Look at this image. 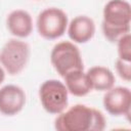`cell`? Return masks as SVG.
<instances>
[{"label":"cell","instance_id":"6da1fadb","mask_svg":"<svg viewBox=\"0 0 131 131\" xmlns=\"http://www.w3.org/2000/svg\"><path fill=\"white\" fill-rule=\"evenodd\" d=\"M106 121L97 108L78 103L56 115L54 128L57 131H102Z\"/></svg>","mask_w":131,"mask_h":131},{"label":"cell","instance_id":"7a4b0ae2","mask_svg":"<svg viewBox=\"0 0 131 131\" xmlns=\"http://www.w3.org/2000/svg\"><path fill=\"white\" fill-rule=\"evenodd\" d=\"M131 5L126 0H110L103 7L101 30L105 39L117 42L125 34L130 33Z\"/></svg>","mask_w":131,"mask_h":131},{"label":"cell","instance_id":"3957f363","mask_svg":"<svg viewBox=\"0 0 131 131\" xmlns=\"http://www.w3.org/2000/svg\"><path fill=\"white\" fill-rule=\"evenodd\" d=\"M30 54L31 49L27 42L10 39L0 50V64L10 76L18 75L26 68Z\"/></svg>","mask_w":131,"mask_h":131},{"label":"cell","instance_id":"277c9868","mask_svg":"<svg viewBox=\"0 0 131 131\" xmlns=\"http://www.w3.org/2000/svg\"><path fill=\"white\" fill-rule=\"evenodd\" d=\"M50 61L57 74L63 76L73 70H84V62L77 45L71 41L56 43L50 53Z\"/></svg>","mask_w":131,"mask_h":131},{"label":"cell","instance_id":"5b68a950","mask_svg":"<svg viewBox=\"0 0 131 131\" xmlns=\"http://www.w3.org/2000/svg\"><path fill=\"white\" fill-rule=\"evenodd\" d=\"M39 98L43 108L51 115H58L69 104V91L64 83L50 79L44 81L39 88Z\"/></svg>","mask_w":131,"mask_h":131},{"label":"cell","instance_id":"8992f818","mask_svg":"<svg viewBox=\"0 0 131 131\" xmlns=\"http://www.w3.org/2000/svg\"><path fill=\"white\" fill-rule=\"evenodd\" d=\"M69 19L67 13L57 7H48L37 16V31L46 40L60 38L67 31Z\"/></svg>","mask_w":131,"mask_h":131},{"label":"cell","instance_id":"52a82bcc","mask_svg":"<svg viewBox=\"0 0 131 131\" xmlns=\"http://www.w3.org/2000/svg\"><path fill=\"white\" fill-rule=\"evenodd\" d=\"M104 110L114 117L129 116L131 111V91L125 86H113L106 90L102 99Z\"/></svg>","mask_w":131,"mask_h":131},{"label":"cell","instance_id":"ba28073f","mask_svg":"<svg viewBox=\"0 0 131 131\" xmlns=\"http://www.w3.org/2000/svg\"><path fill=\"white\" fill-rule=\"evenodd\" d=\"M27 101L25 90L13 84L0 88V114L12 117L23 111Z\"/></svg>","mask_w":131,"mask_h":131},{"label":"cell","instance_id":"9c48e42d","mask_svg":"<svg viewBox=\"0 0 131 131\" xmlns=\"http://www.w3.org/2000/svg\"><path fill=\"white\" fill-rule=\"evenodd\" d=\"M68 35L74 43L84 44L95 34V23L87 15H77L68 25Z\"/></svg>","mask_w":131,"mask_h":131},{"label":"cell","instance_id":"30bf717a","mask_svg":"<svg viewBox=\"0 0 131 131\" xmlns=\"http://www.w3.org/2000/svg\"><path fill=\"white\" fill-rule=\"evenodd\" d=\"M6 26L11 35L17 38H27L33 32V18L27 10L15 9L7 15Z\"/></svg>","mask_w":131,"mask_h":131},{"label":"cell","instance_id":"8fae6325","mask_svg":"<svg viewBox=\"0 0 131 131\" xmlns=\"http://www.w3.org/2000/svg\"><path fill=\"white\" fill-rule=\"evenodd\" d=\"M63 80L69 93L74 96L82 97L92 90L88 76L84 70H73L63 76Z\"/></svg>","mask_w":131,"mask_h":131},{"label":"cell","instance_id":"7c38bea8","mask_svg":"<svg viewBox=\"0 0 131 131\" xmlns=\"http://www.w3.org/2000/svg\"><path fill=\"white\" fill-rule=\"evenodd\" d=\"M87 76L91 84L92 90L106 91L115 86L116 78L114 73L105 67L95 66L87 71Z\"/></svg>","mask_w":131,"mask_h":131},{"label":"cell","instance_id":"4fadbf2b","mask_svg":"<svg viewBox=\"0 0 131 131\" xmlns=\"http://www.w3.org/2000/svg\"><path fill=\"white\" fill-rule=\"evenodd\" d=\"M117 49L119 58L131 61V36L130 33L120 37L117 41Z\"/></svg>","mask_w":131,"mask_h":131},{"label":"cell","instance_id":"5bb4252c","mask_svg":"<svg viewBox=\"0 0 131 131\" xmlns=\"http://www.w3.org/2000/svg\"><path fill=\"white\" fill-rule=\"evenodd\" d=\"M116 71L124 81L129 82L131 80V61H126L118 57L116 60Z\"/></svg>","mask_w":131,"mask_h":131},{"label":"cell","instance_id":"9a60e30c","mask_svg":"<svg viewBox=\"0 0 131 131\" xmlns=\"http://www.w3.org/2000/svg\"><path fill=\"white\" fill-rule=\"evenodd\" d=\"M4 80H5V71L0 64V84H2Z\"/></svg>","mask_w":131,"mask_h":131}]
</instances>
